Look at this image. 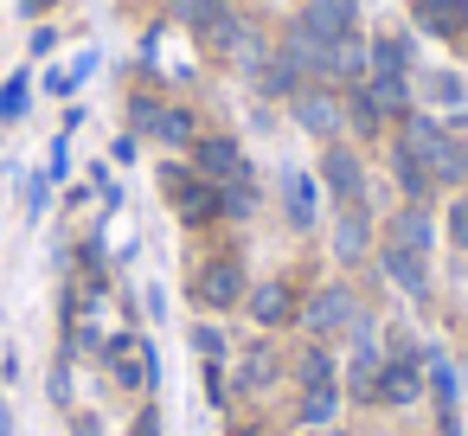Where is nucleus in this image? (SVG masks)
I'll return each mask as SVG.
<instances>
[{
    "mask_svg": "<svg viewBox=\"0 0 468 436\" xmlns=\"http://www.w3.org/2000/svg\"><path fill=\"white\" fill-rule=\"evenodd\" d=\"M398 154H404V161H417L430 180H455V174L468 167V154H462V148H455V142H449V135L430 122V116H410V122H404Z\"/></svg>",
    "mask_w": 468,
    "mask_h": 436,
    "instance_id": "obj_1",
    "label": "nucleus"
},
{
    "mask_svg": "<svg viewBox=\"0 0 468 436\" xmlns=\"http://www.w3.org/2000/svg\"><path fill=\"white\" fill-rule=\"evenodd\" d=\"M193 289H199V302H206V308H231V302H244V295H250V289H244V263H238V257H212V263L199 270V282H193Z\"/></svg>",
    "mask_w": 468,
    "mask_h": 436,
    "instance_id": "obj_2",
    "label": "nucleus"
},
{
    "mask_svg": "<svg viewBox=\"0 0 468 436\" xmlns=\"http://www.w3.org/2000/svg\"><path fill=\"white\" fill-rule=\"evenodd\" d=\"M193 167H199V180H250V167H244V154H238V142H225V135H206L199 148H193Z\"/></svg>",
    "mask_w": 468,
    "mask_h": 436,
    "instance_id": "obj_3",
    "label": "nucleus"
},
{
    "mask_svg": "<svg viewBox=\"0 0 468 436\" xmlns=\"http://www.w3.org/2000/svg\"><path fill=\"white\" fill-rule=\"evenodd\" d=\"M353 0H314V7L302 14V33H314L321 46H340V39H353Z\"/></svg>",
    "mask_w": 468,
    "mask_h": 436,
    "instance_id": "obj_4",
    "label": "nucleus"
},
{
    "mask_svg": "<svg viewBox=\"0 0 468 436\" xmlns=\"http://www.w3.org/2000/svg\"><path fill=\"white\" fill-rule=\"evenodd\" d=\"M167 186H174V206H180V218H218V186L212 180H186L180 167H167Z\"/></svg>",
    "mask_w": 468,
    "mask_h": 436,
    "instance_id": "obj_5",
    "label": "nucleus"
},
{
    "mask_svg": "<svg viewBox=\"0 0 468 436\" xmlns=\"http://www.w3.org/2000/svg\"><path fill=\"white\" fill-rule=\"evenodd\" d=\"M103 353H110V372H116V385H129V391H135V385H148V372H154V353H142V340H129V334H122V340H110Z\"/></svg>",
    "mask_w": 468,
    "mask_h": 436,
    "instance_id": "obj_6",
    "label": "nucleus"
},
{
    "mask_svg": "<svg viewBox=\"0 0 468 436\" xmlns=\"http://www.w3.org/2000/svg\"><path fill=\"white\" fill-rule=\"evenodd\" d=\"M302 321H308L314 334H334V327H346V321H353V295H346V289H321V295H308Z\"/></svg>",
    "mask_w": 468,
    "mask_h": 436,
    "instance_id": "obj_7",
    "label": "nucleus"
},
{
    "mask_svg": "<svg viewBox=\"0 0 468 436\" xmlns=\"http://www.w3.org/2000/svg\"><path fill=\"white\" fill-rule=\"evenodd\" d=\"M417 391H423V372H417V353H398V359H391V366L378 372V398H385V404H410Z\"/></svg>",
    "mask_w": 468,
    "mask_h": 436,
    "instance_id": "obj_8",
    "label": "nucleus"
},
{
    "mask_svg": "<svg viewBox=\"0 0 468 436\" xmlns=\"http://www.w3.org/2000/svg\"><path fill=\"white\" fill-rule=\"evenodd\" d=\"M417 27H430L436 39H455L462 27H468V0H417Z\"/></svg>",
    "mask_w": 468,
    "mask_h": 436,
    "instance_id": "obj_9",
    "label": "nucleus"
},
{
    "mask_svg": "<svg viewBox=\"0 0 468 436\" xmlns=\"http://www.w3.org/2000/svg\"><path fill=\"white\" fill-rule=\"evenodd\" d=\"M193 27H199V39H206L212 52H231V46L244 39V20H238L231 7H218V0H212V7H206V14H199Z\"/></svg>",
    "mask_w": 468,
    "mask_h": 436,
    "instance_id": "obj_10",
    "label": "nucleus"
},
{
    "mask_svg": "<svg viewBox=\"0 0 468 436\" xmlns=\"http://www.w3.org/2000/svg\"><path fill=\"white\" fill-rule=\"evenodd\" d=\"M250 321H263V327L295 321V295H289L282 282H257V289H250Z\"/></svg>",
    "mask_w": 468,
    "mask_h": 436,
    "instance_id": "obj_11",
    "label": "nucleus"
},
{
    "mask_svg": "<svg viewBox=\"0 0 468 436\" xmlns=\"http://www.w3.org/2000/svg\"><path fill=\"white\" fill-rule=\"evenodd\" d=\"M295 116H302V129H314V135H334V129H340V103H334L327 90H302V97H295Z\"/></svg>",
    "mask_w": 468,
    "mask_h": 436,
    "instance_id": "obj_12",
    "label": "nucleus"
},
{
    "mask_svg": "<svg viewBox=\"0 0 468 436\" xmlns=\"http://www.w3.org/2000/svg\"><path fill=\"white\" fill-rule=\"evenodd\" d=\"M321 180L340 193V199H359V154H346V148H334L327 161H321Z\"/></svg>",
    "mask_w": 468,
    "mask_h": 436,
    "instance_id": "obj_13",
    "label": "nucleus"
},
{
    "mask_svg": "<svg viewBox=\"0 0 468 436\" xmlns=\"http://www.w3.org/2000/svg\"><path fill=\"white\" fill-rule=\"evenodd\" d=\"M385 270H391V282L410 289V295H423V282H430V276H423V250H404V244L385 250Z\"/></svg>",
    "mask_w": 468,
    "mask_h": 436,
    "instance_id": "obj_14",
    "label": "nucleus"
},
{
    "mask_svg": "<svg viewBox=\"0 0 468 436\" xmlns=\"http://www.w3.org/2000/svg\"><path fill=\"white\" fill-rule=\"evenodd\" d=\"M282 186H289V218H295V225H314V206H321L314 180H308V174H289Z\"/></svg>",
    "mask_w": 468,
    "mask_h": 436,
    "instance_id": "obj_15",
    "label": "nucleus"
},
{
    "mask_svg": "<svg viewBox=\"0 0 468 436\" xmlns=\"http://www.w3.org/2000/svg\"><path fill=\"white\" fill-rule=\"evenodd\" d=\"M404 65H410V46H404L398 33L372 46V71H378V78H404Z\"/></svg>",
    "mask_w": 468,
    "mask_h": 436,
    "instance_id": "obj_16",
    "label": "nucleus"
},
{
    "mask_svg": "<svg viewBox=\"0 0 468 436\" xmlns=\"http://www.w3.org/2000/svg\"><path fill=\"white\" fill-rule=\"evenodd\" d=\"M154 142H167V148H180V142H193V116L186 110H154Z\"/></svg>",
    "mask_w": 468,
    "mask_h": 436,
    "instance_id": "obj_17",
    "label": "nucleus"
},
{
    "mask_svg": "<svg viewBox=\"0 0 468 436\" xmlns=\"http://www.w3.org/2000/svg\"><path fill=\"white\" fill-rule=\"evenodd\" d=\"M218 212H225V218H250V212H257V186H250V180H225V186H218Z\"/></svg>",
    "mask_w": 468,
    "mask_h": 436,
    "instance_id": "obj_18",
    "label": "nucleus"
},
{
    "mask_svg": "<svg viewBox=\"0 0 468 436\" xmlns=\"http://www.w3.org/2000/svg\"><path fill=\"white\" fill-rule=\"evenodd\" d=\"M327 71H334V78H359V71H366V46H359V39H340V46L327 52Z\"/></svg>",
    "mask_w": 468,
    "mask_h": 436,
    "instance_id": "obj_19",
    "label": "nucleus"
},
{
    "mask_svg": "<svg viewBox=\"0 0 468 436\" xmlns=\"http://www.w3.org/2000/svg\"><path fill=\"white\" fill-rule=\"evenodd\" d=\"M366 97H372V110H378V116H385V110H404V103H410L404 78H372V84H366Z\"/></svg>",
    "mask_w": 468,
    "mask_h": 436,
    "instance_id": "obj_20",
    "label": "nucleus"
},
{
    "mask_svg": "<svg viewBox=\"0 0 468 436\" xmlns=\"http://www.w3.org/2000/svg\"><path fill=\"white\" fill-rule=\"evenodd\" d=\"M270 378H276V353H263V346H257V353H244V359H238V385H270Z\"/></svg>",
    "mask_w": 468,
    "mask_h": 436,
    "instance_id": "obj_21",
    "label": "nucleus"
},
{
    "mask_svg": "<svg viewBox=\"0 0 468 436\" xmlns=\"http://www.w3.org/2000/svg\"><path fill=\"white\" fill-rule=\"evenodd\" d=\"M289 84H295V65H289V58H263V65H257V90L276 97V90H289Z\"/></svg>",
    "mask_w": 468,
    "mask_h": 436,
    "instance_id": "obj_22",
    "label": "nucleus"
},
{
    "mask_svg": "<svg viewBox=\"0 0 468 436\" xmlns=\"http://www.w3.org/2000/svg\"><path fill=\"white\" fill-rule=\"evenodd\" d=\"M398 244H404V250H423V244H430V218H423L417 206L398 212Z\"/></svg>",
    "mask_w": 468,
    "mask_h": 436,
    "instance_id": "obj_23",
    "label": "nucleus"
},
{
    "mask_svg": "<svg viewBox=\"0 0 468 436\" xmlns=\"http://www.w3.org/2000/svg\"><path fill=\"white\" fill-rule=\"evenodd\" d=\"M334 250H340V257H359V250H366V218H359V212H346V218H340Z\"/></svg>",
    "mask_w": 468,
    "mask_h": 436,
    "instance_id": "obj_24",
    "label": "nucleus"
},
{
    "mask_svg": "<svg viewBox=\"0 0 468 436\" xmlns=\"http://www.w3.org/2000/svg\"><path fill=\"white\" fill-rule=\"evenodd\" d=\"M430 385H436V404H442V417H449V410H455V372H449L442 353H430Z\"/></svg>",
    "mask_w": 468,
    "mask_h": 436,
    "instance_id": "obj_25",
    "label": "nucleus"
},
{
    "mask_svg": "<svg viewBox=\"0 0 468 436\" xmlns=\"http://www.w3.org/2000/svg\"><path fill=\"white\" fill-rule=\"evenodd\" d=\"M334 410H340V391H334V385H314V391L302 398V417H308V423H327Z\"/></svg>",
    "mask_w": 468,
    "mask_h": 436,
    "instance_id": "obj_26",
    "label": "nucleus"
},
{
    "mask_svg": "<svg viewBox=\"0 0 468 436\" xmlns=\"http://www.w3.org/2000/svg\"><path fill=\"white\" fill-rule=\"evenodd\" d=\"M27 116V78H7L0 84V122H20Z\"/></svg>",
    "mask_w": 468,
    "mask_h": 436,
    "instance_id": "obj_27",
    "label": "nucleus"
},
{
    "mask_svg": "<svg viewBox=\"0 0 468 436\" xmlns=\"http://www.w3.org/2000/svg\"><path fill=\"white\" fill-rule=\"evenodd\" d=\"M423 97H430V103H462V78L436 71V78H423Z\"/></svg>",
    "mask_w": 468,
    "mask_h": 436,
    "instance_id": "obj_28",
    "label": "nucleus"
},
{
    "mask_svg": "<svg viewBox=\"0 0 468 436\" xmlns=\"http://www.w3.org/2000/svg\"><path fill=\"white\" fill-rule=\"evenodd\" d=\"M302 385L314 391V385H334V366H327V353H302Z\"/></svg>",
    "mask_w": 468,
    "mask_h": 436,
    "instance_id": "obj_29",
    "label": "nucleus"
},
{
    "mask_svg": "<svg viewBox=\"0 0 468 436\" xmlns=\"http://www.w3.org/2000/svg\"><path fill=\"white\" fill-rule=\"evenodd\" d=\"M398 180H404V193H410V199H417V193H430V174H423L417 161H404V154H398Z\"/></svg>",
    "mask_w": 468,
    "mask_h": 436,
    "instance_id": "obj_30",
    "label": "nucleus"
},
{
    "mask_svg": "<svg viewBox=\"0 0 468 436\" xmlns=\"http://www.w3.org/2000/svg\"><path fill=\"white\" fill-rule=\"evenodd\" d=\"M193 346H199V359H225V334L218 327H193Z\"/></svg>",
    "mask_w": 468,
    "mask_h": 436,
    "instance_id": "obj_31",
    "label": "nucleus"
},
{
    "mask_svg": "<svg viewBox=\"0 0 468 436\" xmlns=\"http://www.w3.org/2000/svg\"><path fill=\"white\" fill-rule=\"evenodd\" d=\"M353 122H359V129H378V110H372V97H366V90L353 97Z\"/></svg>",
    "mask_w": 468,
    "mask_h": 436,
    "instance_id": "obj_32",
    "label": "nucleus"
},
{
    "mask_svg": "<svg viewBox=\"0 0 468 436\" xmlns=\"http://www.w3.org/2000/svg\"><path fill=\"white\" fill-rule=\"evenodd\" d=\"M449 238H455V244H462V250H468V199H462V206H455V212H449Z\"/></svg>",
    "mask_w": 468,
    "mask_h": 436,
    "instance_id": "obj_33",
    "label": "nucleus"
},
{
    "mask_svg": "<svg viewBox=\"0 0 468 436\" xmlns=\"http://www.w3.org/2000/svg\"><path fill=\"white\" fill-rule=\"evenodd\" d=\"M167 7H174V14H186V20H199V14L212 7V0H167Z\"/></svg>",
    "mask_w": 468,
    "mask_h": 436,
    "instance_id": "obj_34",
    "label": "nucleus"
},
{
    "mask_svg": "<svg viewBox=\"0 0 468 436\" xmlns=\"http://www.w3.org/2000/svg\"><path fill=\"white\" fill-rule=\"evenodd\" d=\"M27 14H46V0H27Z\"/></svg>",
    "mask_w": 468,
    "mask_h": 436,
    "instance_id": "obj_35",
    "label": "nucleus"
}]
</instances>
